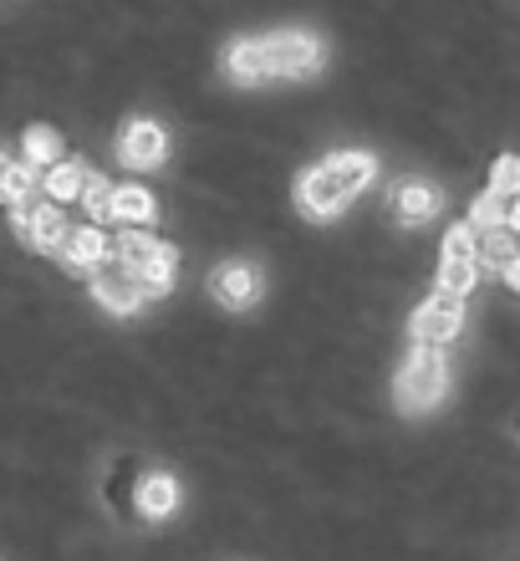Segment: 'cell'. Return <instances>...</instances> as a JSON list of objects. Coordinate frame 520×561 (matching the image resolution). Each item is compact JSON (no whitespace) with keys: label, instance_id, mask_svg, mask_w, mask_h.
I'll use <instances>...</instances> for the list:
<instances>
[{"label":"cell","instance_id":"cell-3","mask_svg":"<svg viewBox=\"0 0 520 561\" xmlns=\"http://www.w3.org/2000/svg\"><path fill=\"white\" fill-rule=\"evenodd\" d=\"M113 261H123V266L134 271L149 296H164L169 286H174V251H169L164 240L143 236V230H118V240H113Z\"/></svg>","mask_w":520,"mask_h":561},{"label":"cell","instance_id":"cell-11","mask_svg":"<svg viewBox=\"0 0 520 561\" xmlns=\"http://www.w3.org/2000/svg\"><path fill=\"white\" fill-rule=\"evenodd\" d=\"M209 286H215V296H220L224 307H235V311L251 307L255 296H261V276H255L245 261H230V266H220Z\"/></svg>","mask_w":520,"mask_h":561},{"label":"cell","instance_id":"cell-25","mask_svg":"<svg viewBox=\"0 0 520 561\" xmlns=\"http://www.w3.org/2000/svg\"><path fill=\"white\" fill-rule=\"evenodd\" d=\"M506 225H510V230H516V236H520V199H516V205H510V220H506Z\"/></svg>","mask_w":520,"mask_h":561},{"label":"cell","instance_id":"cell-5","mask_svg":"<svg viewBox=\"0 0 520 561\" xmlns=\"http://www.w3.org/2000/svg\"><path fill=\"white\" fill-rule=\"evenodd\" d=\"M92 296H97L107 311H118V317H134V311L149 301L143 280H138L134 271L123 266V261H113V255H107L103 266L92 271Z\"/></svg>","mask_w":520,"mask_h":561},{"label":"cell","instance_id":"cell-8","mask_svg":"<svg viewBox=\"0 0 520 561\" xmlns=\"http://www.w3.org/2000/svg\"><path fill=\"white\" fill-rule=\"evenodd\" d=\"M21 240H26L31 251L61 255V251H67V240H72V225H67V215H61V209L46 199V205L31 215V225H21Z\"/></svg>","mask_w":520,"mask_h":561},{"label":"cell","instance_id":"cell-20","mask_svg":"<svg viewBox=\"0 0 520 561\" xmlns=\"http://www.w3.org/2000/svg\"><path fill=\"white\" fill-rule=\"evenodd\" d=\"M510 220V199H500V194H479L475 209H470V230H495V225Z\"/></svg>","mask_w":520,"mask_h":561},{"label":"cell","instance_id":"cell-15","mask_svg":"<svg viewBox=\"0 0 520 561\" xmlns=\"http://www.w3.org/2000/svg\"><path fill=\"white\" fill-rule=\"evenodd\" d=\"M174 505H178V485L169 480V474H149V480L138 485V511H143L149 520H164Z\"/></svg>","mask_w":520,"mask_h":561},{"label":"cell","instance_id":"cell-10","mask_svg":"<svg viewBox=\"0 0 520 561\" xmlns=\"http://www.w3.org/2000/svg\"><path fill=\"white\" fill-rule=\"evenodd\" d=\"M516 255H520V236L510 230V225H495V230H475V266L500 271V276H506Z\"/></svg>","mask_w":520,"mask_h":561},{"label":"cell","instance_id":"cell-12","mask_svg":"<svg viewBox=\"0 0 520 561\" xmlns=\"http://www.w3.org/2000/svg\"><path fill=\"white\" fill-rule=\"evenodd\" d=\"M393 205H398V215L408 225L418 220H434L439 215V205H444V194L434 190L429 179H408V184H398V194H393Z\"/></svg>","mask_w":520,"mask_h":561},{"label":"cell","instance_id":"cell-4","mask_svg":"<svg viewBox=\"0 0 520 561\" xmlns=\"http://www.w3.org/2000/svg\"><path fill=\"white\" fill-rule=\"evenodd\" d=\"M266 72L270 77H307L316 72V61H322V46H316V36H307V31H276V36H266Z\"/></svg>","mask_w":520,"mask_h":561},{"label":"cell","instance_id":"cell-23","mask_svg":"<svg viewBox=\"0 0 520 561\" xmlns=\"http://www.w3.org/2000/svg\"><path fill=\"white\" fill-rule=\"evenodd\" d=\"M444 261H475V230L470 225H454L444 236Z\"/></svg>","mask_w":520,"mask_h":561},{"label":"cell","instance_id":"cell-1","mask_svg":"<svg viewBox=\"0 0 520 561\" xmlns=\"http://www.w3.org/2000/svg\"><path fill=\"white\" fill-rule=\"evenodd\" d=\"M372 174H378L372 153H357V148H347V153H327L316 169H307V174H301L297 205L307 209L312 220H332L347 199H357V194L368 190Z\"/></svg>","mask_w":520,"mask_h":561},{"label":"cell","instance_id":"cell-22","mask_svg":"<svg viewBox=\"0 0 520 561\" xmlns=\"http://www.w3.org/2000/svg\"><path fill=\"white\" fill-rule=\"evenodd\" d=\"M490 194H500V199H520V159H516V153H506V159H495Z\"/></svg>","mask_w":520,"mask_h":561},{"label":"cell","instance_id":"cell-19","mask_svg":"<svg viewBox=\"0 0 520 561\" xmlns=\"http://www.w3.org/2000/svg\"><path fill=\"white\" fill-rule=\"evenodd\" d=\"M475 280H479V266L475 261H444V266H439V291L444 296H470L475 291Z\"/></svg>","mask_w":520,"mask_h":561},{"label":"cell","instance_id":"cell-24","mask_svg":"<svg viewBox=\"0 0 520 561\" xmlns=\"http://www.w3.org/2000/svg\"><path fill=\"white\" fill-rule=\"evenodd\" d=\"M506 280H510V286H516V291H520V255H516V261H510V271H506Z\"/></svg>","mask_w":520,"mask_h":561},{"label":"cell","instance_id":"cell-2","mask_svg":"<svg viewBox=\"0 0 520 561\" xmlns=\"http://www.w3.org/2000/svg\"><path fill=\"white\" fill-rule=\"evenodd\" d=\"M449 393V368L439 347H414L408 363L398 368V383H393V399H398L403 414H429L434 403Z\"/></svg>","mask_w":520,"mask_h":561},{"label":"cell","instance_id":"cell-7","mask_svg":"<svg viewBox=\"0 0 520 561\" xmlns=\"http://www.w3.org/2000/svg\"><path fill=\"white\" fill-rule=\"evenodd\" d=\"M169 159V138L159 123L138 118L128 123V134H123V163H134V169H159Z\"/></svg>","mask_w":520,"mask_h":561},{"label":"cell","instance_id":"cell-9","mask_svg":"<svg viewBox=\"0 0 520 561\" xmlns=\"http://www.w3.org/2000/svg\"><path fill=\"white\" fill-rule=\"evenodd\" d=\"M107 255H113V240H107L97 225H88V230H72L67 251H61V266L72 271V276H92Z\"/></svg>","mask_w":520,"mask_h":561},{"label":"cell","instance_id":"cell-17","mask_svg":"<svg viewBox=\"0 0 520 561\" xmlns=\"http://www.w3.org/2000/svg\"><path fill=\"white\" fill-rule=\"evenodd\" d=\"M113 220H128V225L153 220V194L143 190V184H128V190H118V199H113Z\"/></svg>","mask_w":520,"mask_h":561},{"label":"cell","instance_id":"cell-14","mask_svg":"<svg viewBox=\"0 0 520 561\" xmlns=\"http://www.w3.org/2000/svg\"><path fill=\"white\" fill-rule=\"evenodd\" d=\"M224 72L235 77V82H261L266 72V46L261 42H235L230 51H224Z\"/></svg>","mask_w":520,"mask_h":561},{"label":"cell","instance_id":"cell-6","mask_svg":"<svg viewBox=\"0 0 520 561\" xmlns=\"http://www.w3.org/2000/svg\"><path fill=\"white\" fill-rule=\"evenodd\" d=\"M464 327V301L460 296H444L434 291L424 307L414 311V322H408V332H414L418 347H439V342H449L454 332Z\"/></svg>","mask_w":520,"mask_h":561},{"label":"cell","instance_id":"cell-21","mask_svg":"<svg viewBox=\"0 0 520 561\" xmlns=\"http://www.w3.org/2000/svg\"><path fill=\"white\" fill-rule=\"evenodd\" d=\"M82 199H88V215H92V220H113V199H118V190H113L103 174H92L88 190H82Z\"/></svg>","mask_w":520,"mask_h":561},{"label":"cell","instance_id":"cell-16","mask_svg":"<svg viewBox=\"0 0 520 561\" xmlns=\"http://www.w3.org/2000/svg\"><path fill=\"white\" fill-rule=\"evenodd\" d=\"M36 184H42V179H36V169H31V163H21V159H5V153H0V199H21V194H31L36 190Z\"/></svg>","mask_w":520,"mask_h":561},{"label":"cell","instance_id":"cell-13","mask_svg":"<svg viewBox=\"0 0 520 561\" xmlns=\"http://www.w3.org/2000/svg\"><path fill=\"white\" fill-rule=\"evenodd\" d=\"M88 179H92V169H82V163H51V174L42 179V190L51 205H61V199H82Z\"/></svg>","mask_w":520,"mask_h":561},{"label":"cell","instance_id":"cell-18","mask_svg":"<svg viewBox=\"0 0 520 561\" xmlns=\"http://www.w3.org/2000/svg\"><path fill=\"white\" fill-rule=\"evenodd\" d=\"M26 163L31 169H36V163H61V134L57 128H46V123L26 128Z\"/></svg>","mask_w":520,"mask_h":561}]
</instances>
